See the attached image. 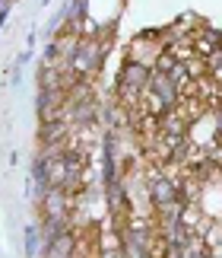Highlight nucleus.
<instances>
[{
  "mask_svg": "<svg viewBox=\"0 0 222 258\" xmlns=\"http://www.w3.org/2000/svg\"><path fill=\"white\" fill-rule=\"evenodd\" d=\"M146 195H149V204H153L156 211L184 201V198H181V182H175V178L165 175V172H149V178H146Z\"/></svg>",
  "mask_w": 222,
  "mask_h": 258,
  "instance_id": "obj_4",
  "label": "nucleus"
},
{
  "mask_svg": "<svg viewBox=\"0 0 222 258\" xmlns=\"http://www.w3.org/2000/svg\"><path fill=\"white\" fill-rule=\"evenodd\" d=\"M165 48H168V45H165L162 35L143 32V35L130 38V45H127V61L143 64V67H149V71H156V64H159V57L165 54Z\"/></svg>",
  "mask_w": 222,
  "mask_h": 258,
  "instance_id": "obj_3",
  "label": "nucleus"
},
{
  "mask_svg": "<svg viewBox=\"0 0 222 258\" xmlns=\"http://www.w3.org/2000/svg\"><path fill=\"white\" fill-rule=\"evenodd\" d=\"M149 77H153L149 67L134 64V61H124L121 77H118V96H121V105H124L127 112H137L140 99H143L146 89H149Z\"/></svg>",
  "mask_w": 222,
  "mask_h": 258,
  "instance_id": "obj_1",
  "label": "nucleus"
},
{
  "mask_svg": "<svg viewBox=\"0 0 222 258\" xmlns=\"http://www.w3.org/2000/svg\"><path fill=\"white\" fill-rule=\"evenodd\" d=\"M108 51V32L105 35H83L76 45V54L70 61V74L76 77H92L98 67H102V57Z\"/></svg>",
  "mask_w": 222,
  "mask_h": 258,
  "instance_id": "obj_2",
  "label": "nucleus"
},
{
  "mask_svg": "<svg viewBox=\"0 0 222 258\" xmlns=\"http://www.w3.org/2000/svg\"><path fill=\"white\" fill-rule=\"evenodd\" d=\"M76 249H79V233L70 226V230L57 233L54 239L45 245L42 258H76Z\"/></svg>",
  "mask_w": 222,
  "mask_h": 258,
  "instance_id": "obj_5",
  "label": "nucleus"
}]
</instances>
